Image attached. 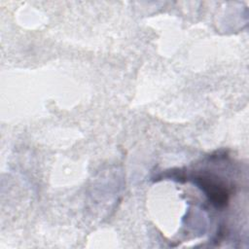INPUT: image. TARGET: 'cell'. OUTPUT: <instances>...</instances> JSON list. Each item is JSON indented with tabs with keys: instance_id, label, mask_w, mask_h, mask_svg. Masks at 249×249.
Listing matches in <instances>:
<instances>
[{
	"instance_id": "6da1fadb",
	"label": "cell",
	"mask_w": 249,
	"mask_h": 249,
	"mask_svg": "<svg viewBox=\"0 0 249 249\" xmlns=\"http://www.w3.org/2000/svg\"><path fill=\"white\" fill-rule=\"evenodd\" d=\"M194 183L202 190L216 207H223L227 204L229 200L228 188L216 176L211 174L196 175L194 178Z\"/></svg>"
}]
</instances>
